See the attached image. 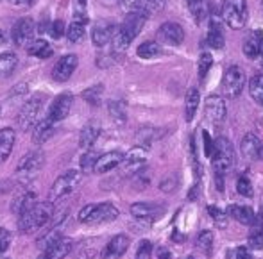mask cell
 <instances>
[{"label":"cell","mask_w":263,"mask_h":259,"mask_svg":"<svg viewBox=\"0 0 263 259\" xmlns=\"http://www.w3.org/2000/svg\"><path fill=\"white\" fill-rule=\"evenodd\" d=\"M34 2H36V0H29V6H32Z\"/></svg>","instance_id":"cell-56"},{"label":"cell","mask_w":263,"mask_h":259,"mask_svg":"<svg viewBox=\"0 0 263 259\" xmlns=\"http://www.w3.org/2000/svg\"><path fill=\"white\" fill-rule=\"evenodd\" d=\"M11 245V234L7 229H0V254H4Z\"/></svg>","instance_id":"cell-48"},{"label":"cell","mask_w":263,"mask_h":259,"mask_svg":"<svg viewBox=\"0 0 263 259\" xmlns=\"http://www.w3.org/2000/svg\"><path fill=\"white\" fill-rule=\"evenodd\" d=\"M158 256H159V259H170V252L166 249H159Z\"/></svg>","instance_id":"cell-51"},{"label":"cell","mask_w":263,"mask_h":259,"mask_svg":"<svg viewBox=\"0 0 263 259\" xmlns=\"http://www.w3.org/2000/svg\"><path fill=\"white\" fill-rule=\"evenodd\" d=\"M202 149H204V155L206 157H213L215 154V142L211 140L208 131H202Z\"/></svg>","instance_id":"cell-45"},{"label":"cell","mask_w":263,"mask_h":259,"mask_svg":"<svg viewBox=\"0 0 263 259\" xmlns=\"http://www.w3.org/2000/svg\"><path fill=\"white\" fill-rule=\"evenodd\" d=\"M188 7L195 16H201L202 14V7H204V0H188Z\"/></svg>","instance_id":"cell-49"},{"label":"cell","mask_w":263,"mask_h":259,"mask_svg":"<svg viewBox=\"0 0 263 259\" xmlns=\"http://www.w3.org/2000/svg\"><path fill=\"white\" fill-rule=\"evenodd\" d=\"M263 143L254 134H246L240 143V150L246 159H260V150Z\"/></svg>","instance_id":"cell-22"},{"label":"cell","mask_w":263,"mask_h":259,"mask_svg":"<svg viewBox=\"0 0 263 259\" xmlns=\"http://www.w3.org/2000/svg\"><path fill=\"white\" fill-rule=\"evenodd\" d=\"M14 140H16V134H14L13 129L4 127L0 129V163H4L7 157H9L11 150H13Z\"/></svg>","instance_id":"cell-25"},{"label":"cell","mask_w":263,"mask_h":259,"mask_svg":"<svg viewBox=\"0 0 263 259\" xmlns=\"http://www.w3.org/2000/svg\"><path fill=\"white\" fill-rule=\"evenodd\" d=\"M72 247H73L72 240L61 238V240H58L55 243H52L50 247L43 249L42 256H40L38 259H63V257L68 256L70 250H72Z\"/></svg>","instance_id":"cell-19"},{"label":"cell","mask_w":263,"mask_h":259,"mask_svg":"<svg viewBox=\"0 0 263 259\" xmlns=\"http://www.w3.org/2000/svg\"><path fill=\"white\" fill-rule=\"evenodd\" d=\"M243 88H246V73H243V70L236 65L229 66L224 73V79H222V91H224V95L229 98H235L242 93Z\"/></svg>","instance_id":"cell-7"},{"label":"cell","mask_w":263,"mask_h":259,"mask_svg":"<svg viewBox=\"0 0 263 259\" xmlns=\"http://www.w3.org/2000/svg\"><path fill=\"white\" fill-rule=\"evenodd\" d=\"M4 43H6V32H4V31H0V47H2Z\"/></svg>","instance_id":"cell-53"},{"label":"cell","mask_w":263,"mask_h":259,"mask_svg":"<svg viewBox=\"0 0 263 259\" xmlns=\"http://www.w3.org/2000/svg\"><path fill=\"white\" fill-rule=\"evenodd\" d=\"M147 14L143 9L136 11V13H129L125 16V20L122 22V25L117 29L115 32V38H113V49L117 52H124L127 50V47L133 43V39L140 34V31L143 29L147 22Z\"/></svg>","instance_id":"cell-1"},{"label":"cell","mask_w":263,"mask_h":259,"mask_svg":"<svg viewBox=\"0 0 263 259\" xmlns=\"http://www.w3.org/2000/svg\"><path fill=\"white\" fill-rule=\"evenodd\" d=\"M18 65V57L14 52H4L0 54V77H7L13 73V70Z\"/></svg>","instance_id":"cell-29"},{"label":"cell","mask_w":263,"mask_h":259,"mask_svg":"<svg viewBox=\"0 0 263 259\" xmlns=\"http://www.w3.org/2000/svg\"><path fill=\"white\" fill-rule=\"evenodd\" d=\"M72 104H73V97L70 93L59 95V97L52 102V106H50V111H49L47 116H49L54 124L55 122L65 120V118L68 116L70 109H72Z\"/></svg>","instance_id":"cell-13"},{"label":"cell","mask_w":263,"mask_h":259,"mask_svg":"<svg viewBox=\"0 0 263 259\" xmlns=\"http://www.w3.org/2000/svg\"><path fill=\"white\" fill-rule=\"evenodd\" d=\"M158 42L163 45H181L184 42V31L176 22H165L158 29Z\"/></svg>","instance_id":"cell-10"},{"label":"cell","mask_w":263,"mask_h":259,"mask_svg":"<svg viewBox=\"0 0 263 259\" xmlns=\"http://www.w3.org/2000/svg\"><path fill=\"white\" fill-rule=\"evenodd\" d=\"M77 2H79L81 6H86V0H77Z\"/></svg>","instance_id":"cell-54"},{"label":"cell","mask_w":263,"mask_h":259,"mask_svg":"<svg viewBox=\"0 0 263 259\" xmlns=\"http://www.w3.org/2000/svg\"><path fill=\"white\" fill-rule=\"evenodd\" d=\"M124 163V154L118 152V150H113V152H106L102 155H99L97 165H95V172L97 173H107L113 168H117L118 165Z\"/></svg>","instance_id":"cell-21"},{"label":"cell","mask_w":263,"mask_h":259,"mask_svg":"<svg viewBox=\"0 0 263 259\" xmlns=\"http://www.w3.org/2000/svg\"><path fill=\"white\" fill-rule=\"evenodd\" d=\"M52 132H54V122L47 116L36 124V131H34V136H32V138H34L36 143H43L47 138L52 136Z\"/></svg>","instance_id":"cell-28"},{"label":"cell","mask_w":263,"mask_h":259,"mask_svg":"<svg viewBox=\"0 0 263 259\" xmlns=\"http://www.w3.org/2000/svg\"><path fill=\"white\" fill-rule=\"evenodd\" d=\"M34 20L32 18H22L14 24L13 32H11V38H13L14 45L16 47H25L32 42V36H34Z\"/></svg>","instance_id":"cell-9"},{"label":"cell","mask_w":263,"mask_h":259,"mask_svg":"<svg viewBox=\"0 0 263 259\" xmlns=\"http://www.w3.org/2000/svg\"><path fill=\"white\" fill-rule=\"evenodd\" d=\"M166 6V0H145L143 4V11H145L147 16H154V14L161 13Z\"/></svg>","instance_id":"cell-40"},{"label":"cell","mask_w":263,"mask_h":259,"mask_svg":"<svg viewBox=\"0 0 263 259\" xmlns=\"http://www.w3.org/2000/svg\"><path fill=\"white\" fill-rule=\"evenodd\" d=\"M66 38H68V42H72V43H77L79 39H83L84 38V24L83 22L73 20L72 24L68 25V29H66Z\"/></svg>","instance_id":"cell-35"},{"label":"cell","mask_w":263,"mask_h":259,"mask_svg":"<svg viewBox=\"0 0 263 259\" xmlns=\"http://www.w3.org/2000/svg\"><path fill=\"white\" fill-rule=\"evenodd\" d=\"M42 106H43V97H40V95L31 97L22 106L20 113H18V118H16L18 127H20L22 131H29V129L38 122V114H40V111H42Z\"/></svg>","instance_id":"cell-8"},{"label":"cell","mask_w":263,"mask_h":259,"mask_svg":"<svg viewBox=\"0 0 263 259\" xmlns=\"http://www.w3.org/2000/svg\"><path fill=\"white\" fill-rule=\"evenodd\" d=\"M136 54H138V57H142V59H153L161 54V45L156 42H143L142 45L138 47Z\"/></svg>","instance_id":"cell-33"},{"label":"cell","mask_w":263,"mask_h":259,"mask_svg":"<svg viewBox=\"0 0 263 259\" xmlns=\"http://www.w3.org/2000/svg\"><path fill=\"white\" fill-rule=\"evenodd\" d=\"M129 245H131L129 236L117 234L115 238H111V242L104 247V250H102V259H120L127 252Z\"/></svg>","instance_id":"cell-12"},{"label":"cell","mask_w":263,"mask_h":259,"mask_svg":"<svg viewBox=\"0 0 263 259\" xmlns=\"http://www.w3.org/2000/svg\"><path fill=\"white\" fill-rule=\"evenodd\" d=\"M236 191H238L242 197H253V184H251L249 177L242 175L236 181Z\"/></svg>","instance_id":"cell-42"},{"label":"cell","mask_w":263,"mask_h":259,"mask_svg":"<svg viewBox=\"0 0 263 259\" xmlns=\"http://www.w3.org/2000/svg\"><path fill=\"white\" fill-rule=\"evenodd\" d=\"M228 213L235 218L236 222L243 225H253L256 216H254V211L249 206H240V204H233L228 207Z\"/></svg>","instance_id":"cell-24"},{"label":"cell","mask_w":263,"mask_h":259,"mask_svg":"<svg viewBox=\"0 0 263 259\" xmlns=\"http://www.w3.org/2000/svg\"><path fill=\"white\" fill-rule=\"evenodd\" d=\"M249 93L253 101L263 106V73H256L249 81Z\"/></svg>","instance_id":"cell-31"},{"label":"cell","mask_w":263,"mask_h":259,"mask_svg":"<svg viewBox=\"0 0 263 259\" xmlns=\"http://www.w3.org/2000/svg\"><path fill=\"white\" fill-rule=\"evenodd\" d=\"M260 159H263V145H261V150H260Z\"/></svg>","instance_id":"cell-55"},{"label":"cell","mask_w":263,"mask_h":259,"mask_svg":"<svg viewBox=\"0 0 263 259\" xmlns=\"http://www.w3.org/2000/svg\"><path fill=\"white\" fill-rule=\"evenodd\" d=\"M52 216H54L52 202H38L36 206H32L31 209L18 216V229L22 232H32L36 229L43 227Z\"/></svg>","instance_id":"cell-2"},{"label":"cell","mask_w":263,"mask_h":259,"mask_svg":"<svg viewBox=\"0 0 263 259\" xmlns=\"http://www.w3.org/2000/svg\"><path fill=\"white\" fill-rule=\"evenodd\" d=\"M204 114L210 122L213 124H220L226 116V102L222 97H217V95H211L204 101Z\"/></svg>","instance_id":"cell-15"},{"label":"cell","mask_w":263,"mask_h":259,"mask_svg":"<svg viewBox=\"0 0 263 259\" xmlns=\"http://www.w3.org/2000/svg\"><path fill=\"white\" fill-rule=\"evenodd\" d=\"M261 6H263V0H261Z\"/></svg>","instance_id":"cell-57"},{"label":"cell","mask_w":263,"mask_h":259,"mask_svg":"<svg viewBox=\"0 0 263 259\" xmlns=\"http://www.w3.org/2000/svg\"><path fill=\"white\" fill-rule=\"evenodd\" d=\"M142 2L143 0H118V6H120L122 11H125V13H136V11L143 9L142 7Z\"/></svg>","instance_id":"cell-44"},{"label":"cell","mask_w":263,"mask_h":259,"mask_svg":"<svg viewBox=\"0 0 263 259\" xmlns=\"http://www.w3.org/2000/svg\"><path fill=\"white\" fill-rule=\"evenodd\" d=\"M165 207L156 202H136L131 206V214L138 220H154L159 213H163Z\"/></svg>","instance_id":"cell-16"},{"label":"cell","mask_w":263,"mask_h":259,"mask_svg":"<svg viewBox=\"0 0 263 259\" xmlns=\"http://www.w3.org/2000/svg\"><path fill=\"white\" fill-rule=\"evenodd\" d=\"M102 91H104L102 90V84H99V86H91L83 93V98L86 102H90L91 106H99L102 101Z\"/></svg>","instance_id":"cell-36"},{"label":"cell","mask_w":263,"mask_h":259,"mask_svg":"<svg viewBox=\"0 0 263 259\" xmlns=\"http://www.w3.org/2000/svg\"><path fill=\"white\" fill-rule=\"evenodd\" d=\"M222 20L226 22V25L235 31L246 27L247 16H249V9H247L246 0H224L222 2V11H220Z\"/></svg>","instance_id":"cell-3"},{"label":"cell","mask_w":263,"mask_h":259,"mask_svg":"<svg viewBox=\"0 0 263 259\" xmlns=\"http://www.w3.org/2000/svg\"><path fill=\"white\" fill-rule=\"evenodd\" d=\"M115 25L111 22H106V20H101L95 24L93 31H91V39H93V45L95 47H106L109 42H113L115 38Z\"/></svg>","instance_id":"cell-14"},{"label":"cell","mask_w":263,"mask_h":259,"mask_svg":"<svg viewBox=\"0 0 263 259\" xmlns=\"http://www.w3.org/2000/svg\"><path fill=\"white\" fill-rule=\"evenodd\" d=\"M243 54L249 59H258L263 54V32L254 29L243 42Z\"/></svg>","instance_id":"cell-18"},{"label":"cell","mask_w":263,"mask_h":259,"mask_svg":"<svg viewBox=\"0 0 263 259\" xmlns=\"http://www.w3.org/2000/svg\"><path fill=\"white\" fill-rule=\"evenodd\" d=\"M151 256H153V243L142 242L136 250V259H151Z\"/></svg>","instance_id":"cell-46"},{"label":"cell","mask_w":263,"mask_h":259,"mask_svg":"<svg viewBox=\"0 0 263 259\" xmlns=\"http://www.w3.org/2000/svg\"><path fill=\"white\" fill-rule=\"evenodd\" d=\"M79 183H81V173L77 170H68V172H65L63 175H59L54 181L52 188H50L49 198L50 201H59V198L66 197L72 191H76Z\"/></svg>","instance_id":"cell-6"},{"label":"cell","mask_w":263,"mask_h":259,"mask_svg":"<svg viewBox=\"0 0 263 259\" xmlns=\"http://www.w3.org/2000/svg\"><path fill=\"white\" fill-rule=\"evenodd\" d=\"M235 259H253V257H251V252L247 247H238L235 250Z\"/></svg>","instance_id":"cell-50"},{"label":"cell","mask_w":263,"mask_h":259,"mask_svg":"<svg viewBox=\"0 0 263 259\" xmlns=\"http://www.w3.org/2000/svg\"><path fill=\"white\" fill-rule=\"evenodd\" d=\"M197 247L206 254L210 256L211 254V247H213V232L211 231H202L197 238Z\"/></svg>","instance_id":"cell-37"},{"label":"cell","mask_w":263,"mask_h":259,"mask_svg":"<svg viewBox=\"0 0 263 259\" xmlns=\"http://www.w3.org/2000/svg\"><path fill=\"white\" fill-rule=\"evenodd\" d=\"M50 36H52L54 39H58V38H61L63 34L66 32V27H65V24H63L61 20H55L52 25H50Z\"/></svg>","instance_id":"cell-47"},{"label":"cell","mask_w":263,"mask_h":259,"mask_svg":"<svg viewBox=\"0 0 263 259\" xmlns=\"http://www.w3.org/2000/svg\"><path fill=\"white\" fill-rule=\"evenodd\" d=\"M29 54L40 59H47L54 54V50L45 39H36V42H32L31 45H29Z\"/></svg>","instance_id":"cell-30"},{"label":"cell","mask_w":263,"mask_h":259,"mask_svg":"<svg viewBox=\"0 0 263 259\" xmlns=\"http://www.w3.org/2000/svg\"><path fill=\"white\" fill-rule=\"evenodd\" d=\"M199 102H201V97H199L197 88H190L186 91V98H184V116H186V122H192L197 113Z\"/></svg>","instance_id":"cell-26"},{"label":"cell","mask_w":263,"mask_h":259,"mask_svg":"<svg viewBox=\"0 0 263 259\" xmlns=\"http://www.w3.org/2000/svg\"><path fill=\"white\" fill-rule=\"evenodd\" d=\"M99 134H101V129H99V125L88 124L86 127H84L83 131H81L79 145L83 147V149H91V145H93V143L97 142Z\"/></svg>","instance_id":"cell-27"},{"label":"cell","mask_w":263,"mask_h":259,"mask_svg":"<svg viewBox=\"0 0 263 259\" xmlns=\"http://www.w3.org/2000/svg\"><path fill=\"white\" fill-rule=\"evenodd\" d=\"M211 65H213V57H211L210 52H202L199 55V79L204 81V77L208 75Z\"/></svg>","instance_id":"cell-38"},{"label":"cell","mask_w":263,"mask_h":259,"mask_svg":"<svg viewBox=\"0 0 263 259\" xmlns=\"http://www.w3.org/2000/svg\"><path fill=\"white\" fill-rule=\"evenodd\" d=\"M38 202H36V197H34V193H25V195H22L20 198H16L14 201V204H13V211L14 213L20 216L22 213H25V211H29L32 206H36Z\"/></svg>","instance_id":"cell-32"},{"label":"cell","mask_w":263,"mask_h":259,"mask_svg":"<svg viewBox=\"0 0 263 259\" xmlns=\"http://www.w3.org/2000/svg\"><path fill=\"white\" fill-rule=\"evenodd\" d=\"M118 216V209L109 202L102 204H88L79 211L81 224H104V222H113Z\"/></svg>","instance_id":"cell-4"},{"label":"cell","mask_w":263,"mask_h":259,"mask_svg":"<svg viewBox=\"0 0 263 259\" xmlns=\"http://www.w3.org/2000/svg\"><path fill=\"white\" fill-rule=\"evenodd\" d=\"M211 163L217 175H224L235 166V149H233V143L224 136L215 142V154L211 157Z\"/></svg>","instance_id":"cell-5"},{"label":"cell","mask_w":263,"mask_h":259,"mask_svg":"<svg viewBox=\"0 0 263 259\" xmlns=\"http://www.w3.org/2000/svg\"><path fill=\"white\" fill-rule=\"evenodd\" d=\"M99 155L93 152V150H88L86 154L81 157V168H83L84 173L88 172H95V165H97Z\"/></svg>","instance_id":"cell-39"},{"label":"cell","mask_w":263,"mask_h":259,"mask_svg":"<svg viewBox=\"0 0 263 259\" xmlns=\"http://www.w3.org/2000/svg\"><path fill=\"white\" fill-rule=\"evenodd\" d=\"M77 65H79V59H77L76 54H68V55H63L58 63H55L54 70H52V77L54 81L58 83H65L72 77V73L76 72Z\"/></svg>","instance_id":"cell-11"},{"label":"cell","mask_w":263,"mask_h":259,"mask_svg":"<svg viewBox=\"0 0 263 259\" xmlns=\"http://www.w3.org/2000/svg\"><path fill=\"white\" fill-rule=\"evenodd\" d=\"M204 43L211 47V49H222L224 47V34H222V29H220V20L217 16H213L210 20V31Z\"/></svg>","instance_id":"cell-23"},{"label":"cell","mask_w":263,"mask_h":259,"mask_svg":"<svg viewBox=\"0 0 263 259\" xmlns=\"http://www.w3.org/2000/svg\"><path fill=\"white\" fill-rule=\"evenodd\" d=\"M107 111H109L111 118H113L117 124H124L125 118H127V113H125V106L122 102H118V101L109 102V106H107Z\"/></svg>","instance_id":"cell-34"},{"label":"cell","mask_w":263,"mask_h":259,"mask_svg":"<svg viewBox=\"0 0 263 259\" xmlns=\"http://www.w3.org/2000/svg\"><path fill=\"white\" fill-rule=\"evenodd\" d=\"M249 247H251V249H256V250L263 249V224L258 225V227H254L253 231H251Z\"/></svg>","instance_id":"cell-41"},{"label":"cell","mask_w":263,"mask_h":259,"mask_svg":"<svg viewBox=\"0 0 263 259\" xmlns=\"http://www.w3.org/2000/svg\"><path fill=\"white\" fill-rule=\"evenodd\" d=\"M208 213H210V216L213 218V222L218 225V227H222V229L226 227V224H228V218H226L224 211L218 209L217 206H208Z\"/></svg>","instance_id":"cell-43"},{"label":"cell","mask_w":263,"mask_h":259,"mask_svg":"<svg viewBox=\"0 0 263 259\" xmlns=\"http://www.w3.org/2000/svg\"><path fill=\"white\" fill-rule=\"evenodd\" d=\"M42 165H43V152H31L22 157L16 172L20 175H34V172H38L42 168Z\"/></svg>","instance_id":"cell-20"},{"label":"cell","mask_w":263,"mask_h":259,"mask_svg":"<svg viewBox=\"0 0 263 259\" xmlns=\"http://www.w3.org/2000/svg\"><path fill=\"white\" fill-rule=\"evenodd\" d=\"M145 159H147V150L145 147H135V149H131L127 154L124 155V170L125 172H138L140 168H142L143 165H145Z\"/></svg>","instance_id":"cell-17"},{"label":"cell","mask_w":263,"mask_h":259,"mask_svg":"<svg viewBox=\"0 0 263 259\" xmlns=\"http://www.w3.org/2000/svg\"><path fill=\"white\" fill-rule=\"evenodd\" d=\"M13 6H24V4H29V0H9Z\"/></svg>","instance_id":"cell-52"}]
</instances>
